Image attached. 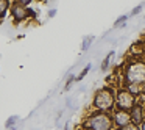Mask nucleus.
<instances>
[{
  "label": "nucleus",
  "mask_w": 145,
  "mask_h": 130,
  "mask_svg": "<svg viewBox=\"0 0 145 130\" xmlns=\"http://www.w3.org/2000/svg\"><path fill=\"white\" fill-rule=\"evenodd\" d=\"M112 55H114V52L108 53V57L105 58V61L101 63V71H106V69H108V66H109V61H111V58H112Z\"/></svg>",
  "instance_id": "nucleus-14"
},
{
  "label": "nucleus",
  "mask_w": 145,
  "mask_h": 130,
  "mask_svg": "<svg viewBox=\"0 0 145 130\" xmlns=\"http://www.w3.org/2000/svg\"><path fill=\"white\" fill-rule=\"evenodd\" d=\"M86 130H88V129H86Z\"/></svg>",
  "instance_id": "nucleus-24"
},
{
  "label": "nucleus",
  "mask_w": 145,
  "mask_h": 130,
  "mask_svg": "<svg viewBox=\"0 0 145 130\" xmlns=\"http://www.w3.org/2000/svg\"><path fill=\"white\" fill-rule=\"evenodd\" d=\"M55 14H56V10H50V11L47 13V16H48V17H53Z\"/></svg>",
  "instance_id": "nucleus-20"
},
{
  "label": "nucleus",
  "mask_w": 145,
  "mask_h": 130,
  "mask_svg": "<svg viewBox=\"0 0 145 130\" xmlns=\"http://www.w3.org/2000/svg\"><path fill=\"white\" fill-rule=\"evenodd\" d=\"M27 14H28V19H36L38 17V11H35L33 8H27Z\"/></svg>",
  "instance_id": "nucleus-16"
},
{
  "label": "nucleus",
  "mask_w": 145,
  "mask_h": 130,
  "mask_svg": "<svg viewBox=\"0 0 145 130\" xmlns=\"http://www.w3.org/2000/svg\"><path fill=\"white\" fill-rule=\"evenodd\" d=\"M89 71H91V64H86V67L81 71V72H80V75H76V82H81V80L84 79L86 75H88Z\"/></svg>",
  "instance_id": "nucleus-12"
},
{
  "label": "nucleus",
  "mask_w": 145,
  "mask_h": 130,
  "mask_svg": "<svg viewBox=\"0 0 145 130\" xmlns=\"http://www.w3.org/2000/svg\"><path fill=\"white\" fill-rule=\"evenodd\" d=\"M11 8V2L10 0H0V20L7 16V13Z\"/></svg>",
  "instance_id": "nucleus-8"
},
{
  "label": "nucleus",
  "mask_w": 145,
  "mask_h": 130,
  "mask_svg": "<svg viewBox=\"0 0 145 130\" xmlns=\"http://www.w3.org/2000/svg\"><path fill=\"white\" fill-rule=\"evenodd\" d=\"M64 130H70V121H69V122H66V127H64Z\"/></svg>",
  "instance_id": "nucleus-21"
},
{
  "label": "nucleus",
  "mask_w": 145,
  "mask_h": 130,
  "mask_svg": "<svg viewBox=\"0 0 145 130\" xmlns=\"http://www.w3.org/2000/svg\"><path fill=\"white\" fill-rule=\"evenodd\" d=\"M94 41V36H88V38H84L83 39V46H81V50L84 52V50H88L89 47H91V42Z\"/></svg>",
  "instance_id": "nucleus-10"
},
{
  "label": "nucleus",
  "mask_w": 145,
  "mask_h": 130,
  "mask_svg": "<svg viewBox=\"0 0 145 130\" xmlns=\"http://www.w3.org/2000/svg\"><path fill=\"white\" fill-rule=\"evenodd\" d=\"M17 121H19V117H17V116H11L10 119H8L7 122H5V127H7L8 130H10L11 127H14V125H16V122H17Z\"/></svg>",
  "instance_id": "nucleus-13"
},
{
  "label": "nucleus",
  "mask_w": 145,
  "mask_h": 130,
  "mask_svg": "<svg viewBox=\"0 0 145 130\" xmlns=\"http://www.w3.org/2000/svg\"><path fill=\"white\" fill-rule=\"evenodd\" d=\"M119 130H140V129H139V125L129 124V125H125V127H119Z\"/></svg>",
  "instance_id": "nucleus-17"
},
{
  "label": "nucleus",
  "mask_w": 145,
  "mask_h": 130,
  "mask_svg": "<svg viewBox=\"0 0 145 130\" xmlns=\"http://www.w3.org/2000/svg\"><path fill=\"white\" fill-rule=\"evenodd\" d=\"M129 116H131V122L134 124V125H140L142 121H144V108H142V105L136 104L134 107L129 110Z\"/></svg>",
  "instance_id": "nucleus-7"
},
{
  "label": "nucleus",
  "mask_w": 145,
  "mask_h": 130,
  "mask_svg": "<svg viewBox=\"0 0 145 130\" xmlns=\"http://www.w3.org/2000/svg\"><path fill=\"white\" fill-rule=\"evenodd\" d=\"M142 11V5H139V7H136L134 10L131 11V16H134V14H137V13H140Z\"/></svg>",
  "instance_id": "nucleus-19"
},
{
  "label": "nucleus",
  "mask_w": 145,
  "mask_h": 130,
  "mask_svg": "<svg viewBox=\"0 0 145 130\" xmlns=\"http://www.w3.org/2000/svg\"><path fill=\"white\" fill-rule=\"evenodd\" d=\"M125 80L126 85L128 83H134V85H145V63L142 61H134L131 63L125 71Z\"/></svg>",
  "instance_id": "nucleus-3"
},
{
  "label": "nucleus",
  "mask_w": 145,
  "mask_h": 130,
  "mask_svg": "<svg viewBox=\"0 0 145 130\" xmlns=\"http://www.w3.org/2000/svg\"><path fill=\"white\" fill-rule=\"evenodd\" d=\"M10 2H14V0H10Z\"/></svg>",
  "instance_id": "nucleus-23"
},
{
  "label": "nucleus",
  "mask_w": 145,
  "mask_h": 130,
  "mask_svg": "<svg viewBox=\"0 0 145 130\" xmlns=\"http://www.w3.org/2000/svg\"><path fill=\"white\" fill-rule=\"evenodd\" d=\"M112 122L116 124L117 127H125V125H129V124H133V122H131V116H129V111L117 110L116 113H114Z\"/></svg>",
  "instance_id": "nucleus-6"
},
{
  "label": "nucleus",
  "mask_w": 145,
  "mask_h": 130,
  "mask_svg": "<svg viewBox=\"0 0 145 130\" xmlns=\"http://www.w3.org/2000/svg\"><path fill=\"white\" fill-rule=\"evenodd\" d=\"M27 8L28 7H24V5L17 3L16 0L11 2V8H10V13H11V17L16 24H20V22H25L28 19V14H27Z\"/></svg>",
  "instance_id": "nucleus-5"
},
{
  "label": "nucleus",
  "mask_w": 145,
  "mask_h": 130,
  "mask_svg": "<svg viewBox=\"0 0 145 130\" xmlns=\"http://www.w3.org/2000/svg\"><path fill=\"white\" fill-rule=\"evenodd\" d=\"M116 105V94L112 88H100L92 99V107L97 111H109Z\"/></svg>",
  "instance_id": "nucleus-1"
},
{
  "label": "nucleus",
  "mask_w": 145,
  "mask_h": 130,
  "mask_svg": "<svg viewBox=\"0 0 145 130\" xmlns=\"http://www.w3.org/2000/svg\"><path fill=\"white\" fill-rule=\"evenodd\" d=\"M126 17H128V16H120L119 19H117L116 22H114V27L117 28V27H122V25H125V22H126Z\"/></svg>",
  "instance_id": "nucleus-15"
},
{
  "label": "nucleus",
  "mask_w": 145,
  "mask_h": 130,
  "mask_svg": "<svg viewBox=\"0 0 145 130\" xmlns=\"http://www.w3.org/2000/svg\"><path fill=\"white\" fill-rule=\"evenodd\" d=\"M16 2H17V3H20V5H24V7H30L33 0H16Z\"/></svg>",
  "instance_id": "nucleus-18"
},
{
  "label": "nucleus",
  "mask_w": 145,
  "mask_h": 130,
  "mask_svg": "<svg viewBox=\"0 0 145 130\" xmlns=\"http://www.w3.org/2000/svg\"><path fill=\"white\" fill-rule=\"evenodd\" d=\"M126 89H128L129 92H131L133 96H139L140 94V85H134V83H128V85H126Z\"/></svg>",
  "instance_id": "nucleus-9"
},
{
  "label": "nucleus",
  "mask_w": 145,
  "mask_h": 130,
  "mask_svg": "<svg viewBox=\"0 0 145 130\" xmlns=\"http://www.w3.org/2000/svg\"><path fill=\"white\" fill-rule=\"evenodd\" d=\"M140 130H145V119L142 121V124H140Z\"/></svg>",
  "instance_id": "nucleus-22"
},
{
  "label": "nucleus",
  "mask_w": 145,
  "mask_h": 130,
  "mask_svg": "<svg viewBox=\"0 0 145 130\" xmlns=\"http://www.w3.org/2000/svg\"><path fill=\"white\" fill-rule=\"evenodd\" d=\"M73 82H76V77L72 75V74H69V75H67V80H66V86H64V89H66V91H69Z\"/></svg>",
  "instance_id": "nucleus-11"
},
{
  "label": "nucleus",
  "mask_w": 145,
  "mask_h": 130,
  "mask_svg": "<svg viewBox=\"0 0 145 130\" xmlns=\"http://www.w3.org/2000/svg\"><path fill=\"white\" fill-rule=\"evenodd\" d=\"M88 130H111L114 125L112 119L105 111H95L86 119L84 122Z\"/></svg>",
  "instance_id": "nucleus-2"
},
{
  "label": "nucleus",
  "mask_w": 145,
  "mask_h": 130,
  "mask_svg": "<svg viewBox=\"0 0 145 130\" xmlns=\"http://www.w3.org/2000/svg\"><path fill=\"white\" fill-rule=\"evenodd\" d=\"M116 102H117V105H119V110L129 111L136 105V97L126 88H123V89H120V91L117 92Z\"/></svg>",
  "instance_id": "nucleus-4"
}]
</instances>
